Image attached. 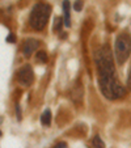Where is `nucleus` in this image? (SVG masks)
Instances as JSON below:
<instances>
[{
	"mask_svg": "<svg viewBox=\"0 0 131 148\" xmlns=\"http://www.w3.org/2000/svg\"><path fill=\"white\" fill-rule=\"evenodd\" d=\"M94 63H96V67H97L98 77L117 76L113 53L108 45L101 46L100 49L94 53Z\"/></svg>",
	"mask_w": 131,
	"mask_h": 148,
	"instance_id": "nucleus-1",
	"label": "nucleus"
},
{
	"mask_svg": "<svg viewBox=\"0 0 131 148\" xmlns=\"http://www.w3.org/2000/svg\"><path fill=\"white\" fill-rule=\"evenodd\" d=\"M98 85L101 93L109 100H119L126 94V89L122 86L117 76L98 77Z\"/></svg>",
	"mask_w": 131,
	"mask_h": 148,
	"instance_id": "nucleus-2",
	"label": "nucleus"
},
{
	"mask_svg": "<svg viewBox=\"0 0 131 148\" xmlns=\"http://www.w3.org/2000/svg\"><path fill=\"white\" fill-rule=\"evenodd\" d=\"M51 13V7L46 3H38L33 7V9L29 16V22L31 28L35 30H42L47 25L49 17Z\"/></svg>",
	"mask_w": 131,
	"mask_h": 148,
	"instance_id": "nucleus-3",
	"label": "nucleus"
},
{
	"mask_svg": "<svg viewBox=\"0 0 131 148\" xmlns=\"http://www.w3.org/2000/svg\"><path fill=\"white\" fill-rule=\"evenodd\" d=\"M114 54L118 64H123L131 54V35L128 33H121L116 38L114 43Z\"/></svg>",
	"mask_w": 131,
	"mask_h": 148,
	"instance_id": "nucleus-4",
	"label": "nucleus"
},
{
	"mask_svg": "<svg viewBox=\"0 0 131 148\" xmlns=\"http://www.w3.org/2000/svg\"><path fill=\"white\" fill-rule=\"evenodd\" d=\"M17 80H19L20 84H22V85H25V86L30 85L33 83L34 75H33V70H31L30 66L26 64L22 68H20L19 72H17Z\"/></svg>",
	"mask_w": 131,
	"mask_h": 148,
	"instance_id": "nucleus-5",
	"label": "nucleus"
},
{
	"mask_svg": "<svg viewBox=\"0 0 131 148\" xmlns=\"http://www.w3.org/2000/svg\"><path fill=\"white\" fill-rule=\"evenodd\" d=\"M38 47H39V41L29 38V40H26L25 42H24V45H22V53H24V55H25L26 58H29Z\"/></svg>",
	"mask_w": 131,
	"mask_h": 148,
	"instance_id": "nucleus-6",
	"label": "nucleus"
},
{
	"mask_svg": "<svg viewBox=\"0 0 131 148\" xmlns=\"http://www.w3.org/2000/svg\"><path fill=\"white\" fill-rule=\"evenodd\" d=\"M71 97H72V100H74L76 104H81V102H83L84 89H83V86H81L80 83H78L75 86H74V89H72V92H71Z\"/></svg>",
	"mask_w": 131,
	"mask_h": 148,
	"instance_id": "nucleus-7",
	"label": "nucleus"
},
{
	"mask_svg": "<svg viewBox=\"0 0 131 148\" xmlns=\"http://www.w3.org/2000/svg\"><path fill=\"white\" fill-rule=\"evenodd\" d=\"M70 9H71V4L68 0L63 1V12H64V25L68 28L71 26V21H70Z\"/></svg>",
	"mask_w": 131,
	"mask_h": 148,
	"instance_id": "nucleus-8",
	"label": "nucleus"
},
{
	"mask_svg": "<svg viewBox=\"0 0 131 148\" xmlns=\"http://www.w3.org/2000/svg\"><path fill=\"white\" fill-rule=\"evenodd\" d=\"M41 123L45 125V126H49L51 123V111L49 109H46L41 115Z\"/></svg>",
	"mask_w": 131,
	"mask_h": 148,
	"instance_id": "nucleus-9",
	"label": "nucleus"
},
{
	"mask_svg": "<svg viewBox=\"0 0 131 148\" xmlns=\"http://www.w3.org/2000/svg\"><path fill=\"white\" fill-rule=\"evenodd\" d=\"M35 60H37L38 63H47V60H49V56H47V53L46 51H38L37 54H35Z\"/></svg>",
	"mask_w": 131,
	"mask_h": 148,
	"instance_id": "nucleus-10",
	"label": "nucleus"
},
{
	"mask_svg": "<svg viewBox=\"0 0 131 148\" xmlns=\"http://www.w3.org/2000/svg\"><path fill=\"white\" fill-rule=\"evenodd\" d=\"M92 145H93V148H105V143L101 140L100 136H94L92 140Z\"/></svg>",
	"mask_w": 131,
	"mask_h": 148,
	"instance_id": "nucleus-11",
	"label": "nucleus"
},
{
	"mask_svg": "<svg viewBox=\"0 0 131 148\" xmlns=\"http://www.w3.org/2000/svg\"><path fill=\"white\" fill-rule=\"evenodd\" d=\"M63 21H64V19H62V17H56V19H55V25H54V29H55L56 31L60 30V28H62V25H63Z\"/></svg>",
	"mask_w": 131,
	"mask_h": 148,
	"instance_id": "nucleus-12",
	"label": "nucleus"
},
{
	"mask_svg": "<svg viewBox=\"0 0 131 148\" xmlns=\"http://www.w3.org/2000/svg\"><path fill=\"white\" fill-rule=\"evenodd\" d=\"M81 8H83V1H81V0H76L75 3H74V9H75L76 12H80Z\"/></svg>",
	"mask_w": 131,
	"mask_h": 148,
	"instance_id": "nucleus-13",
	"label": "nucleus"
},
{
	"mask_svg": "<svg viewBox=\"0 0 131 148\" xmlns=\"http://www.w3.org/2000/svg\"><path fill=\"white\" fill-rule=\"evenodd\" d=\"M7 42L8 43H15L16 42V35L13 33L8 34V37H7Z\"/></svg>",
	"mask_w": 131,
	"mask_h": 148,
	"instance_id": "nucleus-14",
	"label": "nucleus"
},
{
	"mask_svg": "<svg viewBox=\"0 0 131 148\" xmlns=\"http://www.w3.org/2000/svg\"><path fill=\"white\" fill-rule=\"evenodd\" d=\"M126 86H127L128 90H131V68H130V71H128V77H127V84H126Z\"/></svg>",
	"mask_w": 131,
	"mask_h": 148,
	"instance_id": "nucleus-15",
	"label": "nucleus"
},
{
	"mask_svg": "<svg viewBox=\"0 0 131 148\" xmlns=\"http://www.w3.org/2000/svg\"><path fill=\"white\" fill-rule=\"evenodd\" d=\"M54 148H67V144H66L64 142H62V143H58Z\"/></svg>",
	"mask_w": 131,
	"mask_h": 148,
	"instance_id": "nucleus-16",
	"label": "nucleus"
},
{
	"mask_svg": "<svg viewBox=\"0 0 131 148\" xmlns=\"http://www.w3.org/2000/svg\"><path fill=\"white\" fill-rule=\"evenodd\" d=\"M1 135H3V133H1V131H0V136H1Z\"/></svg>",
	"mask_w": 131,
	"mask_h": 148,
	"instance_id": "nucleus-17",
	"label": "nucleus"
}]
</instances>
